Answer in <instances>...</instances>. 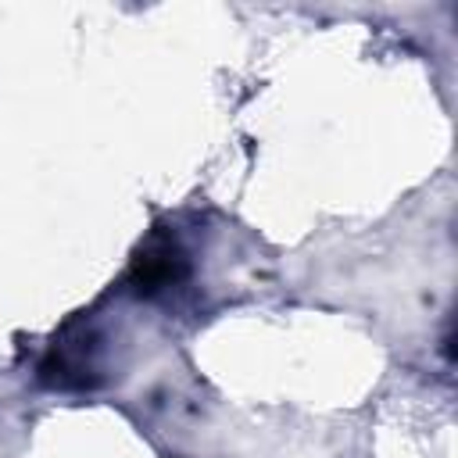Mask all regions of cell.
I'll return each instance as SVG.
<instances>
[{
	"label": "cell",
	"instance_id": "obj_1",
	"mask_svg": "<svg viewBox=\"0 0 458 458\" xmlns=\"http://www.w3.org/2000/svg\"><path fill=\"white\" fill-rule=\"evenodd\" d=\"M107 347L100 329L89 322L64 326L61 336H54L47 358L39 361V383L50 390H93L107 379Z\"/></svg>",
	"mask_w": 458,
	"mask_h": 458
},
{
	"label": "cell",
	"instance_id": "obj_2",
	"mask_svg": "<svg viewBox=\"0 0 458 458\" xmlns=\"http://www.w3.org/2000/svg\"><path fill=\"white\" fill-rule=\"evenodd\" d=\"M186 276H190V254H186V247H182L172 233H165V229L150 233V236L136 247V254H132V261H129V272H125L129 290H132L136 297H157V293H165V290L186 283Z\"/></svg>",
	"mask_w": 458,
	"mask_h": 458
}]
</instances>
